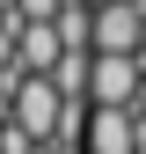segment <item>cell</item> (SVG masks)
I'll list each match as a JSON object with an SVG mask.
<instances>
[{"label": "cell", "instance_id": "1", "mask_svg": "<svg viewBox=\"0 0 146 154\" xmlns=\"http://www.w3.org/2000/svg\"><path fill=\"white\" fill-rule=\"evenodd\" d=\"M139 88H146V59H110V51L88 59V110H132Z\"/></svg>", "mask_w": 146, "mask_h": 154}, {"label": "cell", "instance_id": "2", "mask_svg": "<svg viewBox=\"0 0 146 154\" xmlns=\"http://www.w3.org/2000/svg\"><path fill=\"white\" fill-rule=\"evenodd\" d=\"M59 118H66L59 88H51L44 73H22V81H15V125H22L29 140L44 147V140H59Z\"/></svg>", "mask_w": 146, "mask_h": 154}, {"label": "cell", "instance_id": "3", "mask_svg": "<svg viewBox=\"0 0 146 154\" xmlns=\"http://www.w3.org/2000/svg\"><path fill=\"white\" fill-rule=\"evenodd\" d=\"M139 44H146L139 0H102V8H95V51H110V59H139Z\"/></svg>", "mask_w": 146, "mask_h": 154}, {"label": "cell", "instance_id": "4", "mask_svg": "<svg viewBox=\"0 0 146 154\" xmlns=\"http://www.w3.org/2000/svg\"><path fill=\"white\" fill-rule=\"evenodd\" d=\"M80 154H146L139 147V118H132V110H88Z\"/></svg>", "mask_w": 146, "mask_h": 154}, {"label": "cell", "instance_id": "5", "mask_svg": "<svg viewBox=\"0 0 146 154\" xmlns=\"http://www.w3.org/2000/svg\"><path fill=\"white\" fill-rule=\"evenodd\" d=\"M59 59H66V51H59V29H51V22H22V66L29 73H51Z\"/></svg>", "mask_w": 146, "mask_h": 154}, {"label": "cell", "instance_id": "6", "mask_svg": "<svg viewBox=\"0 0 146 154\" xmlns=\"http://www.w3.org/2000/svg\"><path fill=\"white\" fill-rule=\"evenodd\" d=\"M51 29H59V51H88L95 44V8H66Z\"/></svg>", "mask_w": 146, "mask_h": 154}, {"label": "cell", "instance_id": "7", "mask_svg": "<svg viewBox=\"0 0 146 154\" xmlns=\"http://www.w3.org/2000/svg\"><path fill=\"white\" fill-rule=\"evenodd\" d=\"M59 15H66L59 0H22V22H59Z\"/></svg>", "mask_w": 146, "mask_h": 154}, {"label": "cell", "instance_id": "8", "mask_svg": "<svg viewBox=\"0 0 146 154\" xmlns=\"http://www.w3.org/2000/svg\"><path fill=\"white\" fill-rule=\"evenodd\" d=\"M59 8H88V0H59Z\"/></svg>", "mask_w": 146, "mask_h": 154}]
</instances>
